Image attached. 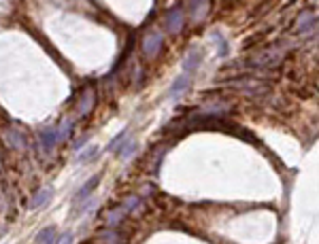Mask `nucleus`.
Instances as JSON below:
<instances>
[{
	"mask_svg": "<svg viewBox=\"0 0 319 244\" xmlns=\"http://www.w3.org/2000/svg\"><path fill=\"white\" fill-rule=\"evenodd\" d=\"M181 28H183V11L181 9H170L168 11V15H166V30L177 34V32H181Z\"/></svg>",
	"mask_w": 319,
	"mask_h": 244,
	"instance_id": "f257e3e1",
	"label": "nucleus"
},
{
	"mask_svg": "<svg viewBox=\"0 0 319 244\" xmlns=\"http://www.w3.org/2000/svg\"><path fill=\"white\" fill-rule=\"evenodd\" d=\"M200 62H202V51L200 49H191L188 57H185V62H183V70L191 74V72H196L198 70V66H200Z\"/></svg>",
	"mask_w": 319,
	"mask_h": 244,
	"instance_id": "f03ea898",
	"label": "nucleus"
},
{
	"mask_svg": "<svg viewBox=\"0 0 319 244\" xmlns=\"http://www.w3.org/2000/svg\"><path fill=\"white\" fill-rule=\"evenodd\" d=\"M160 49H162V36H160V34H149V36L145 38V43H143V51H145V55L153 57Z\"/></svg>",
	"mask_w": 319,
	"mask_h": 244,
	"instance_id": "7ed1b4c3",
	"label": "nucleus"
},
{
	"mask_svg": "<svg viewBox=\"0 0 319 244\" xmlns=\"http://www.w3.org/2000/svg\"><path fill=\"white\" fill-rule=\"evenodd\" d=\"M188 87H189V74L188 72L179 74V77L175 79V83H172V87H170V91H168V98H179Z\"/></svg>",
	"mask_w": 319,
	"mask_h": 244,
	"instance_id": "20e7f679",
	"label": "nucleus"
},
{
	"mask_svg": "<svg viewBox=\"0 0 319 244\" xmlns=\"http://www.w3.org/2000/svg\"><path fill=\"white\" fill-rule=\"evenodd\" d=\"M98 183H100V174H96V176H92V181H88V183L83 185V187L79 189V193L73 197V204H79V202H83L85 197H88V195L92 193V191H94V187H96Z\"/></svg>",
	"mask_w": 319,
	"mask_h": 244,
	"instance_id": "39448f33",
	"label": "nucleus"
},
{
	"mask_svg": "<svg viewBox=\"0 0 319 244\" xmlns=\"http://www.w3.org/2000/svg\"><path fill=\"white\" fill-rule=\"evenodd\" d=\"M51 193H54V191H51V187H45V189L37 191V193H34V197L30 200V208H32V210H37V208H43V206L51 200Z\"/></svg>",
	"mask_w": 319,
	"mask_h": 244,
	"instance_id": "423d86ee",
	"label": "nucleus"
},
{
	"mask_svg": "<svg viewBox=\"0 0 319 244\" xmlns=\"http://www.w3.org/2000/svg\"><path fill=\"white\" fill-rule=\"evenodd\" d=\"M40 142H43V147L47 149V151H49V149H54V147H56V142H60L56 127H54V130H43V132H40Z\"/></svg>",
	"mask_w": 319,
	"mask_h": 244,
	"instance_id": "0eeeda50",
	"label": "nucleus"
},
{
	"mask_svg": "<svg viewBox=\"0 0 319 244\" xmlns=\"http://www.w3.org/2000/svg\"><path fill=\"white\" fill-rule=\"evenodd\" d=\"M37 244H54L56 242V227H45L37 234Z\"/></svg>",
	"mask_w": 319,
	"mask_h": 244,
	"instance_id": "6e6552de",
	"label": "nucleus"
},
{
	"mask_svg": "<svg viewBox=\"0 0 319 244\" xmlns=\"http://www.w3.org/2000/svg\"><path fill=\"white\" fill-rule=\"evenodd\" d=\"M92 104H94V91L85 89V94H83V98H81V102H79V113L85 115L92 108Z\"/></svg>",
	"mask_w": 319,
	"mask_h": 244,
	"instance_id": "1a4fd4ad",
	"label": "nucleus"
},
{
	"mask_svg": "<svg viewBox=\"0 0 319 244\" xmlns=\"http://www.w3.org/2000/svg\"><path fill=\"white\" fill-rule=\"evenodd\" d=\"M134 151H136V140H126L124 147L119 149V157L121 159H130L132 155H134Z\"/></svg>",
	"mask_w": 319,
	"mask_h": 244,
	"instance_id": "9d476101",
	"label": "nucleus"
},
{
	"mask_svg": "<svg viewBox=\"0 0 319 244\" xmlns=\"http://www.w3.org/2000/svg\"><path fill=\"white\" fill-rule=\"evenodd\" d=\"M128 132H130V130H128V127H126L124 132H119V134L115 136V138H113L111 142H109L107 151H117V147H119V144H124V142H126V138H128Z\"/></svg>",
	"mask_w": 319,
	"mask_h": 244,
	"instance_id": "9b49d317",
	"label": "nucleus"
},
{
	"mask_svg": "<svg viewBox=\"0 0 319 244\" xmlns=\"http://www.w3.org/2000/svg\"><path fill=\"white\" fill-rule=\"evenodd\" d=\"M7 138H11V147L15 149H24L26 142H24V136H19V132H7Z\"/></svg>",
	"mask_w": 319,
	"mask_h": 244,
	"instance_id": "f8f14e48",
	"label": "nucleus"
},
{
	"mask_svg": "<svg viewBox=\"0 0 319 244\" xmlns=\"http://www.w3.org/2000/svg\"><path fill=\"white\" fill-rule=\"evenodd\" d=\"M313 21H315V15H311V13L300 15V19H298V30H309V28L313 26Z\"/></svg>",
	"mask_w": 319,
	"mask_h": 244,
	"instance_id": "ddd939ff",
	"label": "nucleus"
},
{
	"mask_svg": "<svg viewBox=\"0 0 319 244\" xmlns=\"http://www.w3.org/2000/svg\"><path fill=\"white\" fill-rule=\"evenodd\" d=\"M96 153H98V147H90L88 151H83V153L79 155L77 161H79V164H88V161H92L96 157Z\"/></svg>",
	"mask_w": 319,
	"mask_h": 244,
	"instance_id": "4468645a",
	"label": "nucleus"
},
{
	"mask_svg": "<svg viewBox=\"0 0 319 244\" xmlns=\"http://www.w3.org/2000/svg\"><path fill=\"white\" fill-rule=\"evenodd\" d=\"M71 127H73V123H71V121H62V125L60 127H57V138H60V140H64V138H68V134H71Z\"/></svg>",
	"mask_w": 319,
	"mask_h": 244,
	"instance_id": "2eb2a0df",
	"label": "nucleus"
},
{
	"mask_svg": "<svg viewBox=\"0 0 319 244\" xmlns=\"http://www.w3.org/2000/svg\"><path fill=\"white\" fill-rule=\"evenodd\" d=\"M213 40H215L217 47H219V55H225V53H228V45H225V38H222V34H219V32H213Z\"/></svg>",
	"mask_w": 319,
	"mask_h": 244,
	"instance_id": "dca6fc26",
	"label": "nucleus"
},
{
	"mask_svg": "<svg viewBox=\"0 0 319 244\" xmlns=\"http://www.w3.org/2000/svg\"><path fill=\"white\" fill-rule=\"evenodd\" d=\"M73 240H75L73 234H68V231H66V234H62L54 244H73Z\"/></svg>",
	"mask_w": 319,
	"mask_h": 244,
	"instance_id": "f3484780",
	"label": "nucleus"
}]
</instances>
